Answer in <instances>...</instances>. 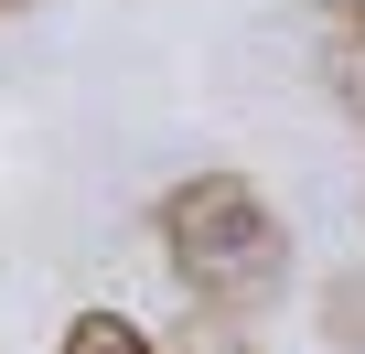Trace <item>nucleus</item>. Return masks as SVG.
Masks as SVG:
<instances>
[{"label": "nucleus", "mask_w": 365, "mask_h": 354, "mask_svg": "<svg viewBox=\"0 0 365 354\" xmlns=\"http://www.w3.org/2000/svg\"><path fill=\"white\" fill-rule=\"evenodd\" d=\"M161 258L172 279L215 301V311H258L290 279V226L269 215V194L247 172H194V183L161 194Z\"/></svg>", "instance_id": "obj_1"}, {"label": "nucleus", "mask_w": 365, "mask_h": 354, "mask_svg": "<svg viewBox=\"0 0 365 354\" xmlns=\"http://www.w3.org/2000/svg\"><path fill=\"white\" fill-rule=\"evenodd\" d=\"M65 354H150V333L129 311H76L65 322Z\"/></svg>", "instance_id": "obj_2"}, {"label": "nucleus", "mask_w": 365, "mask_h": 354, "mask_svg": "<svg viewBox=\"0 0 365 354\" xmlns=\"http://www.w3.org/2000/svg\"><path fill=\"white\" fill-rule=\"evenodd\" d=\"M322 11H365V0H322Z\"/></svg>", "instance_id": "obj_3"}, {"label": "nucleus", "mask_w": 365, "mask_h": 354, "mask_svg": "<svg viewBox=\"0 0 365 354\" xmlns=\"http://www.w3.org/2000/svg\"><path fill=\"white\" fill-rule=\"evenodd\" d=\"M0 11H33V0H0Z\"/></svg>", "instance_id": "obj_4"}]
</instances>
